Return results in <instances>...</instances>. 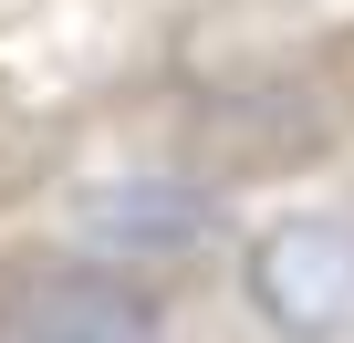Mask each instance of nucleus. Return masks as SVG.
I'll return each instance as SVG.
<instances>
[{
	"label": "nucleus",
	"mask_w": 354,
	"mask_h": 343,
	"mask_svg": "<svg viewBox=\"0 0 354 343\" xmlns=\"http://www.w3.org/2000/svg\"><path fill=\"white\" fill-rule=\"evenodd\" d=\"M0 343H156V312L125 281H84V271H32L0 302Z\"/></svg>",
	"instance_id": "2"
},
{
	"label": "nucleus",
	"mask_w": 354,
	"mask_h": 343,
	"mask_svg": "<svg viewBox=\"0 0 354 343\" xmlns=\"http://www.w3.org/2000/svg\"><path fill=\"white\" fill-rule=\"evenodd\" d=\"M84 229H94L104 250H188V239L209 229V198H198V188H167V177H125V188H104V198L84 208Z\"/></svg>",
	"instance_id": "3"
},
{
	"label": "nucleus",
	"mask_w": 354,
	"mask_h": 343,
	"mask_svg": "<svg viewBox=\"0 0 354 343\" xmlns=\"http://www.w3.org/2000/svg\"><path fill=\"white\" fill-rule=\"evenodd\" d=\"M250 291L281 333L302 343H333L354 333V229L344 219H281L261 250H250Z\"/></svg>",
	"instance_id": "1"
}]
</instances>
